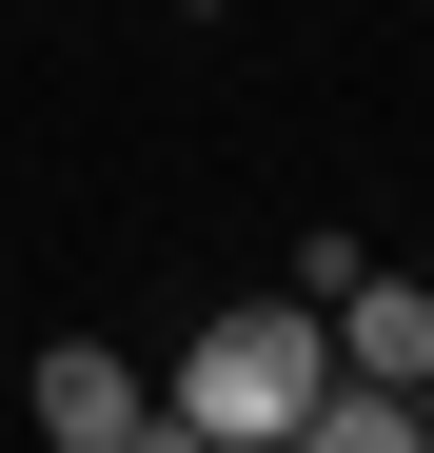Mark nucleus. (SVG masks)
I'll use <instances>...</instances> for the list:
<instances>
[{"label": "nucleus", "mask_w": 434, "mask_h": 453, "mask_svg": "<svg viewBox=\"0 0 434 453\" xmlns=\"http://www.w3.org/2000/svg\"><path fill=\"white\" fill-rule=\"evenodd\" d=\"M159 395H178V434H217V453H297L316 395H336V316H316V296H237V316L178 335Z\"/></svg>", "instance_id": "obj_1"}, {"label": "nucleus", "mask_w": 434, "mask_h": 453, "mask_svg": "<svg viewBox=\"0 0 434 453\" xmlns=\"http://www.w3.org/2000/svg\"><path fill=\"white\" fill-rule=\"evenodd\" d=\"M138 414H159V395H138V355H99V335L40 355V434H59V453H119Z\"/></svg>", "instance_id": "obj_2"}, {"label": "nucleus", "mask_w": 434, "mask_h": 453, "mask_svg": "<svg viewBox=\"0 0 434 453\" xmlns=\"http://www.w3.org/2000/svg\"><path fill=\"white\" fill-rule=\"evenodd\" d=\"M336 374H395V395H415V374H434V276H395V257L355 276L336 296Z\"/></svg>", "instance_id": "obj_3"}, {"label": "nucleus", "mask_w": 434, "mask_h": 453, "mask_svg": "<svg viewBox=\"0 0 434 453\" xmlns=\"http://www.w3.org/2000/svg\"><path fill=\"white\" fill-rule=\"evenodd\" d=\"M297 453H434V414L395 395V374H336V395H316V434Z\"/></svg>", "instance_id": "obj_4"}, {"label": "nucleus", "mask_w": 434, "mask_h": 453, "mask_svg": "<svg viewBox=\"0 0 434 453\" xmlns=\"http://www.w3.org/2000/svg\"><path fill=\"white\" fill-rule=\"evenodd\" d=\"M119 453H217V434H178V395H159V414H138V434H119Z\"/></svg>", "instance_id": "obj_5"}, {"label": "nucleus", "mask_w": 434, "mask_h": 453, "mask_svg": "<svg viewBox=\"0 0 434 453\" xmlns=\"http://www.w3.org/2000/svg\"><path fill=\"white\" fill-rule=\"evenodd\" d=\"M415 414H434V374H415Z\"/></svg>", "instance_id": "obj_6"}, {"label": "nucleus", "mask_w": 434, "mask_h": 453, "mask_svg": "<svg viewBox=\"0 0 434 453\" xmlns=\"http://www.w3.org/2000/svg\"><path fill=\"white\" fill-rule=\"evenodd\" d=\"M198 20H217V0H198Z\"/></svg>", "instance_id": "obj_7"}]
</instances>
